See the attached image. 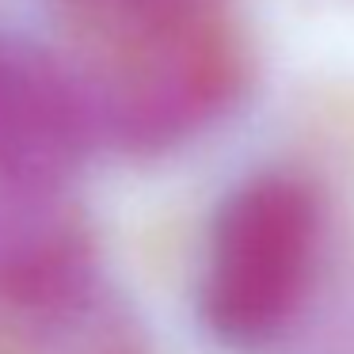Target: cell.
<instances>
[{
    "label": "cell",
    "mask_w": 354,
    "mask_h": 354,
    "mask_svg": "<svg viewBox=\"0 0 354 354\" xmlns=\"http://www.w3.org/2000/svg\"><path fill=\"white\" fill-rule=\"evenodd\" d=\"M92 141L164 153L214 126L248 84V50L229 12L80 35L69 57Z\"/></svg>",
    "instance_id": "obj_1"
},
{
    "label": "cell",
    "mask_w": 354,
    "mask_h": 354,
    "mask_svg": "<svg viewBox=\"0 0 354 354\" xmlns=\"http://www.w3.org/2000/svg\"><path fill=\"white\" fill-rule=\"evenodd\" d=\"M320 255V202L301 176L259 171L221 202L202 274V320L229 346H263L301 308Z\"/></svg>",
    "instance_id": "obj_2"
},
{
    "label": "cell",
    "mask_w": 354,
    "mask_h": 354,
    "mask_svg": "<svg viewBox=\"0 0 354 354\" xmlns=\"http://www.w3.org/2000/svg\"><path fill=\"white\" fill-rule=\"evenodd\" d=\"M92 145L65 57L0 35V183L62 187Z\"/></svg>",
    "instance_id": "obj_3"
},
{
    "label": "cell",
    "mask_w": 354,
    "mask_h": 354,
    "mask_svg": "<svg viewBox=\"0 0 354 354\" xmlns=\"http://www.w3.org/2000/svg\"><path fill=\"white\" fill-rule=\"evenodd\" d=\"M92 286V236L62 187L0 183V305L65 313Z\"/></svg>",
    "instance_id": "obj_4"
}]
</instances>
